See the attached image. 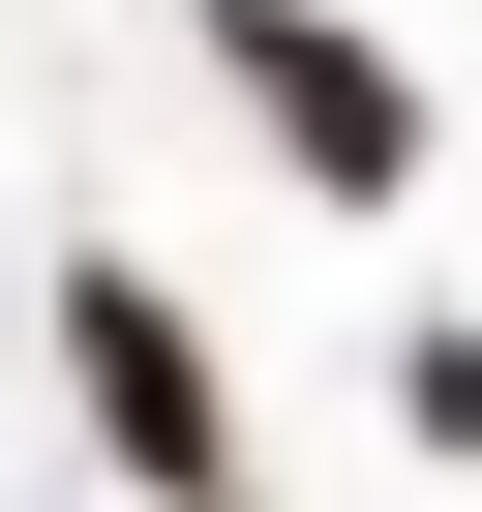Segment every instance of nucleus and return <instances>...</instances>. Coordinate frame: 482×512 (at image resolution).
Instances as JSON below:
<instances>
[{
	"mask_svg": "<svg viewBox=\"0 0 482 512\" xmlns=\"http://www.w3.org/2000/svg\"><path fill=\"white\" fill-rule=\"evenodd\" d=\"M61 332H91V422H121V482H181V512H241V422H211V362H181V302H151V272H91Z\"/></svg>",
	"mask_w": 482,
	"mask_h": 512,
	"instance_id": "1",
	"label": "nucleus"
},
{
	"mask_svg": "<svg viewBox=\"0 0 482 512\" xmlns=\"http://www.w3.org/2000/svg\"><path fill=\"white\" fill-rule=\"evenodd\" d=\"M241 91L302 121V181H392V61H332L302 0H241Z\"/></svg>",
	"mask_w": 482,
	"mask_h": 512,
	"instance_id": "2",
	"label": "nucleus"
}]
</instances>
